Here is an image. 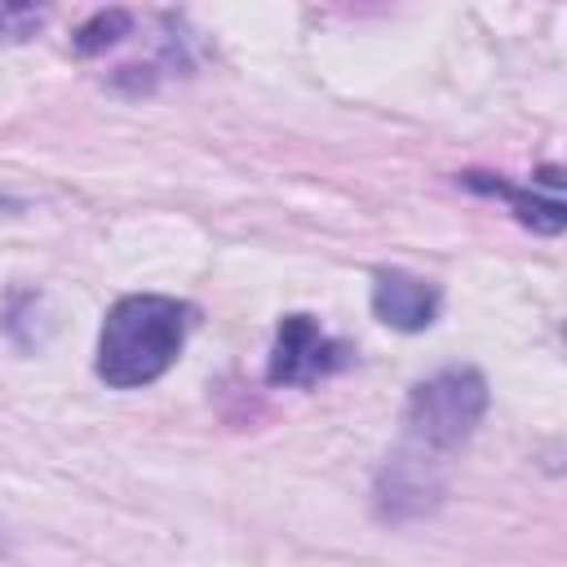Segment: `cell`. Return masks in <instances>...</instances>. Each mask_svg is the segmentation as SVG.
Returning a JSON list of instances; mask_svg holds the SVG:
<instances>
[{
    "mask_svg": "<svg viewBox=\"0 0 567 567\" xmlns=\"http://www.w3.org/2000/svg\"><path fill=\"white\" fill-rule=\"evenodd\" d=\"M483 412H487V377L470 363H452L416 381L403 403L399 439L385 452L372 483L377 518L412 523L439 509V501L447 496L452 461L474 439Z\"/></svg>",
    "mask_w": 567,
    "mask_h": 567,
    "instance_id": "cell-1",
    "label": "cell"
},
{
    "mask_svg": "<svg viewBox=\"0 0 567 567\" xmlns=\"http://www.w3.org/2000/svg\"><path fill=\"white\" fill-rule=\"evenodd\" d=\"M195 328V306L164 292H128L120 297L97 332V359L93 372L111 390H142L159 381L177 354L186 350V337Z\"/></svg>",
    "mask_w": 567,
    "mask_h": 567,
    "instance_id": "cell-2",
    "label": "cell"
},
{
    "mask_svg": "<svg viewBox=\"0 0 567 567\" xmlns=\"http://www.w3.org/2000/svg\"><path fill=\"white\" fill-rule=\"evenodd\" d=\"M350 346L341 337H332L315 315H284L275 328V346H270V363L266 377L270 385H297L310 390L323 377L341 372L350 363Z\"/></svg>",
    "mask_w": 567,
    "mask_h": 567,
    "instance_id": "cell-3",
    "label": "cell"
},
{
    "mask_svg": "<svg viewBox=\"0 0 567 567\" xmlns=\"http://www.w3.org/2000/svg\"><path fill=\"white\" fill-rule=\"evenodd\" d=\"M443 292L439 284L412 275V270H377L372 275V315L394 332H425L439 319Z\"/></svg>",
    "mask_w": 567,
    "mask_h": 567,
    "instance_id": "cell-4",
    "label": "cell"
},
{
    "mask_svg": "<svg viewBox=\"0 0 567 567\" xmlns=\"http://www.w3.org/2000/svg\"><path fill=\"white\" fill-rule=\"evenodd\" d=\"M461 182H465L470 190H483V195L505 199V204L514 208V217H518L523 226L540 230V235H558V230H563V204H558V199H540L536 190L509 186V182H501V177H492V173H461Z\"/></svg>",
    "mask_w": 567,
    "mask_h": 567,
    "instance_id": "cell-5",
    "label": "cell"
},
{
    "mask_svg": "<svg viewBox=\"0 0 567 567\" xmlns=\"http://www.w3.org/2000/svg\"><path fill=\"white\" fill-rule=\"evenodd\" d=\"M128 27H133V18L124 13V9H106V13H93L80 31H75V53H102L106 44H115V40H124L128 35Z\"/></svg>",
    "mask_w": 567,
    "mask_h": 567,
    "instance_id": "cell-6",
    "label": "cell"
},
{
    "mask_svg": "<svg viewBox=\"0 0 567 567\" xmlns=\"http://www.w3.org/2000/svg\"><path fill=\"white\" fill-rule=\"evenodd\" d=\"M40 22H44V13L31 9V4H0V40H4V44L31 40V35L40 31Z\"/></svg>",
    "mask_w": 567,
    "mask_h": 567,
    "instance_id": "cell-7",
    "label": "cell"
},
{
    "mask_svg": "<svg viewBox=\"0 0 567 567\" xmlns=\"http://www.w3.org/2000/svg\"><path fill=\"white\" fill-rule=\"evenodd\" d=\"M18 213H27V204H22L18 195H9V190H0V221H4V217H18Z\"/></svg>",
    "mask_w": 567,
    "mask_h": 567,
    "instance_id": "cell-8",
    "label": "cell"
},
{
    "mask_svg": "<svg viewBox=\"0 0 567 567\" xmlns=\"http://www.w3.org/2000/svg\"><path fill=\"white\" fill-rule=\"evenodd\" d=\"M0 549H4V532H0Z\"/></svg>",
    "mask_w": 567,
    "mask_h": 567,
    "instance_id": "cell-9",
    "label": "cell"
}]
</instances>
